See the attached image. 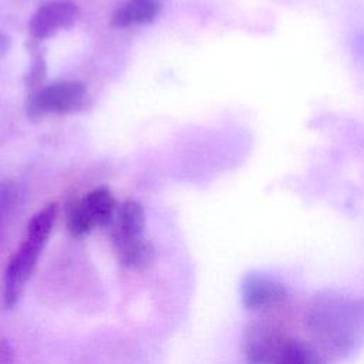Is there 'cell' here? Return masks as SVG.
I'll return each instance as SVG.
<instances>
[{
	"instance_id": "3",
	"label": "cell",
	"mask_w": 364,
	"mask_h": 364,
	"mask_svg": "<svg viewBox=\"0 0 364 364\" xmlns=\"http://www.w3.org/2000/svg\"><path fill=\"white\" fill-rule=\"evenodd\" d=\"M111 240L121 264L144 270L155 257L154 246L144 237L145 215L142 206L134 200H125L111 220Z\"/></svg>"
},
{
	"instance_id": "10",
	"label": "cell",
	"mask_w": 364,
	"mask_h": 364,
	"mask_svg": "<svg viewBox=\"0 0 364 364\" xmlns=\"http://www.w3.org/2000/svg\"><path fill=\"white\" fill-rule=\"evenodd\" d=\"M273 364H324L318 354L299 340L287 338Z\"/></svg>"
},
{
	"instance_id": "7",
	"label": "cell",
	"mask_w": 364,
	"mask_h": 364,
	"mask_svg": "<svg viewBox=\"0 0 364 364\" xmlns=\"http://www.w3.org/2000/svg\"><path fill=\"white\" fill-rule=\"evenodd\" d=\"M287 337L267 324L256 323L247 327L243 350L249 364H273Z\"/></svg>"
},
{
	"instance_id": "6",
	"label": "cell",
	"mask_w": 364,
	"mask_h": 364,
	"mask_svg": "<svg viewBox=\"0 0 364 364\" xmlns=\"http://www.w3.org/2000/svg\"><path fill=\"white\" fill-rule=\"evenodd\" d=\"M242 303L249 310H262L280 304L287 297L286 286L269 276L247 273L240 284Z\"/></svg>"
},
{
	"instance_id": "5",
	"label": "cell",
	"mask_w": 364,
	"mask_h": 364,
	"mask_svg": "<svg viewBox=\"0 0 364 364\" xmlns=\"http://www.w3.org/2000/svg\"><path fill=\"white\" fill-rule=\"evenodd\" d=\"M80 16L78 7L71 1H50L43 4L31 17L28 30L33 38L44 40L57 31L71 27Z\"/></svg>"
},
{
	"instance_id": "1",
	"label": "cell",
	"mask_w": 364,
	"mask_h": 364,
	"mask_svg": "<svg viewBox=\"0 0 364 364\" xmlns=\"http://www.w3.org/2000/svg\"><path fill=\"white\" fill-rule=\"evenodd\" d=\"M306 321L323 348L350 353L364 341V299L321 293L311 300Z\"/></svg>"
},
{
	"instance_id": "9",
	"label": "cell",
	"mask_w": 364,
	"mask_h": 364,
	"mask_svg": "<svg viewBox=\"0 0 364 364\" xmlns=\"http://www.w3.org/2000/svg\"><path fill=\"white\" fill-rule=\"evenodd\" d=\"M82 203L85 205L87 210L95 220L97 226L101 225H109L114 219L115 212V199L108 188L100 186L88 192L82 199Z\"/></svg>"
},
{
	"instance_id": "13",
	"label": "cell",
	"mask_w": 364,
	"mask_h": 364,
	"mask_svg": "<svg viewBox=\"0 0 364 364\" xmlns=\"http://www.w3.org/2000/svg\"><path fill=\"white\" fill-rule=\"evenodd\" d=\"M14 363V351L9 340H0V364H13Z\"/></svg>"
},
{
	"instance_id": "12",
	"label": "cell",
	"mask_w": 364,
	"mask_h": 364,
	"mask_svg": "<svg viewBox=\"0 0 364 364\" xmlns=\"http://www.w3.org/2000/svg\"><path fill=\"white\" fill-rule=\"evenodd\" d=\"M46 77V63L44 60L38 55L36 57L30 71H28V75H27V85L30 87H37L43 78Z\"/></svg>"
},
{
	"instance_id": "11",
	"label": "cell",
	"mask_w": 364,
	"mask_h": 364,
	"mask_svg": "<svg viewBox=\"0 0 364 364\" xmlns=\"http://www.w3.org/2000/svg\"><path fill=\"white\" fill-rule=\"evenodd\" d=\"M97 226L82 200L73 203L67 212V228L74 236H84Z\"/></svg>"
},
{
	"instance_id": "14",
	"label": "cell",
	"mask_w": 364,
	"mask_h": 364,
	"mask_svg": "<svg viewBox=\"0 0 364 364\" xmlns=\"http://www.w3.org/2000/svg\"><path fill=\"white\" fill-rule=\"evenodd\" d=\"M9 48H10V38L3 31H0V57L4 55Z\"/></svg>"
},
{
	"instance_id": "2",
	"label": "cell",
	"mask_w": 364,
	"mask_h": 364,
	"mask_svg": "<svg viewBox=\"0 0 364 364\" xmlns=\"http://www.w3.org/2000/svg\"><path fill=\"white\" fill-rule=\"evenodd\" d=\"M57 216V205L48 203L40 209L28 222L24 237L17 250L10 257L3 279V303L11 309L20 300L26 282L31 276L37 260L48 240L54 220Z\"/></svg>"
},
{
	"instance_id": "8",
	"label": "cell",
	"mask_w": 364,
	"mask_h": 364,
	"mask_svg": "<svg viewBox=\"0 0 364 364\" xmlns=\"http://www.w3.org/2000/svg\"><path fill=\"white\" fill-rule=\"evenodd\" d=\"M161 10L158 0H129L112 16V26L128 27L152 21Z\"/></svg>"
},
{
	"instance_id": "4",
	"label": "cell",
	"mask_w": 364,
	"mask_h": 364,
	"mask_svg": "<svg viewBox=\"0 0 364 364\" xmlns=\"http://www.w3.org/2000/svg\"><path fill=\"white\" fill-rule=\"evenodd\" d=\"M85 87L78 81H60L36 91L27 102L30 118H43L48 114H68L84 105Z\"/></svg>"
}]
</instances>
